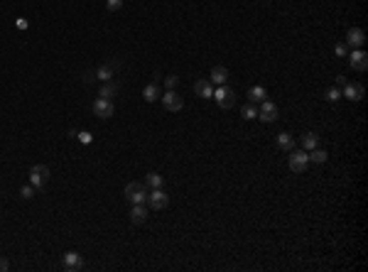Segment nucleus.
Instances as JSON below:
<instances>
[{"label":"nucleus","mask_w":368,"mask_h":272,"mask_svg":"<svg viewBox=\"0 0 368 272\" xmlns=\"http://www.w3.org/2000/svg\"><path fill=\"white\" fill-rule=\"evenodd\" d=\"M287 164H290V169H292L294 174H304L307 167H310V155H307V150H292Z\"/></svg>","instance_id":"obj_1"},{"label":"nucleus","mask_w":368,"mask_h":272,"mask_svg":"<svg viewBox=\"0 0 368 272\" xmlns=\"http://www.w3.org/2000/svg\"><path fill=\"white\" fill-rule=\"evenodd\" d=\"M211 98H216V103H219L223 110H226V108H233V106H236V93H233V89H231V86H226V84H223V86H216Z\"/></svg>","instance_id":"obj_2"},{"label":"nucleus","mask_w":368,"mask_h":272,"mask_svg":"<svg viewBox=\"0 0 368 272\" xmlns=\"http://www.w3.org/2000/svg\"><path fill=\"white\" fill-rule=\"evenodd\" d=\"M126 199H128L130 203H145L147 201L145 184H140V181H130L128 186H126Z\"/></svg>","instance_id":"obj_3"},{"label":"nucleus","mask_w":368,"mask_h":272,"mask_svg":"<svg viewBox=\"0 0 368 272\" xmlns=\"http://www.w3.org/2000/svg\"><path fill=\"white\" fill-rule=\"evenodd\" d=\"M47 181H49V167H47V164H35V167L30 169V184H32L35 189H42Z\"/></svg>","instance_id":"obj_4"},{"label":"nucleus","mask_w":368,"mask_h":272,"mask_svg":"<svg viewBox=\"0 0 368 272\" xmlns=\"http://www.w3.org/2000/svg\"><path fill=\"white\" fill-rule=\"evenodd\" d=\"M349 64L353 72H366L368 69V52H363V49H353V52H349Z\"/></svg>","instance_id":"obj_5"},{"label":"nucleus","mask_w":368,"mask_h":272,"mask_svg":"<svg viewBox=\"0 0 368 272\" xmlns=\"http://www.w3.org/2000/svg\"><path fill=\"white\" fill-rule=\"evenodd\" d=\"M62 267L67 272H79L84 267V257L76 253V250H69V253H64V257H62Z\"/></svg>","instance_id":"obj_6"},{"label":"nucleus","mask_w":368,"mask_h":272,"mask_svg":"<svg viewBox=\"0 0 368 272\" xmlns=\"http://www.w3.org/2000/svg\"><path fill=\"white\" fill-rule=\"evenodd\" d=\"M167 203H169V196H167L162 189H152V191L147 194V206H150V209H155V211H162V209H167Z\"/></svg>","instance_id":"obj_7"},{"label":"nucleus","mask_w":368,"mask_h":272,"mask_svg":"<svg viewBox=\"0 0 368 272\" xmlns=\"http://www.w3.org/2000/svg\"><path fill=\"white\" fill-rule=\"evenodd\" d=\"M258 118L263 120V123H275L277 120V106L273 103V101H263L260 103V108H258Z\"/></svg>","instance_id":"obj_8"},{"label":"nucleus","mask_w":368,"mask_h":272,"mask_svg":"<svg viewBox=\"0 0 368 272\" xmlns=\"http://www.w3.org/2000/svg\"><path fill=\"white\" fill-rule=\"evenodd\" d=\"M93 113H96L98 118L108 120L110 115L115 113V106H113V101H110V98H96V103H93Z\"/></svg>","instance_id":"obj_9"},{"label":"nucleus","mask_w":368,"mask_h":272,"mask_svg":"<svg viewBox=\"0 0 368 272\" xmlns=\"http://www.w3.org/2000/svg\"><path fill=\"white\" fill-rule=\"evenodd\" d=\"M160 98H162V106H165L169 113H177V110H182V106H184V101L179 98L177 91H167L165 96H160Z\"/></svg>","instance_id":"obj_10"},{"label":"nucleus","mask_w":368,"mask_h":272,"mask_svg":"<svg viewBox=\"0 0 368 272\" xmlns=\"http://www.w3.org/2000/svg\"><path fill=\"white\" fill-rule=\"evenodd\" d=\"M363 42H366V35H363V30H361V27H351L349 35H346V47L361 49V47H363Z\"/></svg>","instance_id":"obj_11"},{"label":"nucleus","mask_w":368,"mask_h":272,"mask_svg":"<svg viewBox=\"0 0 368 272\" xmlns=\"http://www.w3.org/2000/svg\"><path fill=\"white\" fill-rule=\"evenodd\" d=\"M363 93H366V91H363L361 84H356V81H346V86H344V93H341V96L349 98V101H361Z\"/></svg>","instance_id":"obj_12"},{"label":"nucleus","mask_w":368,"mask_h":272,"mask_svg":"<svg viewBox=\"0 0 368 272\" xmlns=\"http://www.w3.org/2000/svg\"><path fill=\"white\" fill-rule=\"evenodd\" d=\"M194 93H197L199 98H211V96H214V84H211L209 79H202V81L194 84Z\"/></svg>","instance_id":"obj_13"},{"label":"nucleus","mask_w":368,"mask_h":272,"mask_svg":"<svg viewBox=\"0 0 368 272\" xmlns=\"http://www.w3.org/2000/svg\"><path fill=\"white\" fill-rule=\"evenodd\" d=\"M228 79H231V74H228L226 66H214V69H211V79H209V81H211V84H216V86H223Z\"/></svg>","instance_id":"obj_14"},{"label":"nucleus","mask_w":368,"mask_h":272,"mask_svg":"<svg viewBox=\"0 0 368 272\" xmlns=\"http://www.w3.org/2000/svg\"><path fill=\"white\" fill-rule=\"evenodd\" d=\"M115 61H108V64H101L98 69H96V76L101 79V81H110V79H115Z\"/></svg>","instance_id":"obj_15"},{"label":"nucleus","mask_w":368,"mask_h":272,"mask_svg":"<svg viewBox=\"0 0 368 272\" xmlns=\"http://www.w3.org/2000/svg\"><path fill=\"white\" fill-rule=\"evenodd\" d=\"M145 218H147L145 203H133V209H130V221L138 226V223H145Z\"/></svg>","instance_id":"obj_16"},{"label":"nucleus","mask_w":368,"mask_h":272,"mask_svg":"<svg viewBox=\"0 0 368 272\" xmlns=\"http://www.w3.org/2000/svg\"><path fill=\"white\" fill-rule=\"evenodd\" d=\"M265 98H268V91L263 89V86H251L248 89V101L251 103H263Z\"/></svg>","instance_id":"obj_17"},{"label":"nucleus","mask_w":368,"mask_h":272,"mask_svg":"<svg viewBox=\"0 0 368 272\" xmlns=\"http://www.w3.org/2000/svg\"><path fill=\"white\" fill-rule=\"evenodd\" d=\"M277 147L285 150V152H292L294 150V138L290 135V132H280V135H277Z\"/></svg>","instance_id":"obj_18"},{"label":"nucleus","mask_w":368,"mask_h":272,"mask_svg":"<svg viewBox=\"0 0 368 272\" xmlns=\"http://www.w3.org/2000/svg\"><path fill=\"white\" fill-rule=\"evenodd\" d=\"M118 93V81H103V86H101V93H98V98H113Z\"/></svg>","instance_id":"obj_19"},{"label":"nucleus","mask_w":368,"mask_h":272,"mask_svg":"<svg viewBox=\"0 0 368 272\" xmlns=\"http://www.w3.org/2000/svg\"><path fill=\"white\" fill-rule=\"evenodd\" d=\"M307 155H310V162H314V164H324L329 160V152H327V150H319V147L310 150Z\"/></svg>","instance_id":"obj_20"},{"label":"nucleus","mask_w":368,"mask_h":272,"mask_svg":"<svg viewBox=\"0 0 368 272\" xmlns=\"http://www.w3.org/2000/svg\"><path fill=\"white\" fill-rule=\"evenodd\" d=\"M143 98H145L147 103H155L160 98V86L157 84H147L145 91H143Z\"/></svg>","instance_id":"obj_21"},{"label":"nucleus","mask_w":368,"mask_h":272,"mask_svg":"<svg viewBox=\"0 0 368 272\" xmlns=\"http://www.w3.org/2000/svg\"><path fill=\"white\" fill-rule=\"evenodd\" d=\"M302 147L310 152V150H314V147H319V135L317 132H304L302 135Z\"/></svg>","instance_id":"obj_22"},{"label":"nucleus","mask_w":368,"mask_h":272,"mask_svg":"<svg viewBox=\"0 0 368 272\" xmlns=\"http://www.w3.org/2000/svg\"><path fill=\"white\" fill-rule=\"evenodd\" d=\"M145 186H150V189H162V177L157 172H150L145 177Z\"/></svg>","instance_id":"obj_23"},{"label":"nucleus","mask_w":368,"mask_h":272,"mask_svg":"<svg viewBox=\"0 0 368 272\" xmlns=\"http://www.w3.org/2000/svg\"><path fill=\"white\" fill-rule=\"evenodd\" d=\"M240 115H243L246 120H256V118H258V108H256V103H246V106L240 108Z\"/></svg>","instance_id":"obj_24"},{"label":"nucleus","mask_w":368,"mask_h":272,"mask_svg":"<svg viewBox=\"0 0 368 272\" xmlns=\"http://www.w3.org/2000/svg\"><path fill=\"white\" fill-rule=\"evenodd\" d=\"M35 186H32V184H27V186H22V189H20V196H22V199L25 201H30V199H35Z\"/></svg>","instance_id":"obj_25"},{"label":"nucleus","mask_w":368,"mask_h":272,"mask_svg":"<svg viewBox=\"0 0 368 272\" xmlns=\"http://www.w3.org/2000/svg\"><path fill=\"white\" fill-rule=\"evenodd\" d=\"M339 98H341V91L336 89V86H331V89L327 91V101H331V103H334V101H339Z\"/></svg>","instance_id":"obj_26"},{"label":"nucleus","mask_w":368,"mask_h":272,"mask_svg":"<svg viewBox=\"0 0 368 272\" xmlns=\"http://www.w3.org/2000/svg\"><path fill=\"white\" fill-rule=\"evenodd\" d=\"M106 8H108L110 13H118L123 8V0H106Z\"/></svg>","instance_id":"obj_27"},{"label":"nucleus","mask_w":368,"mask_h":272,"mask_svg":"<svg viewBox=\"0 0 368 272\" xmlns=\"http://www.w3.org/2000/svg\"><path fill=\"white\" fill-rule=\"evenodd\" d=\"M334 52H336V56H341V59H346V56H349V47H346V44L341 42V44H336V47H334Z\"/></svg>","instance_id":"obj_28"},{"label":"nucleus","mask_w":368,"mask_h":272,"mask_svg":"<svg viewBox=\"0 0 368 272\" xmlns=\"http://www.w3.org/2000/svg\"><path fill=\"white\" fill-rule=\"evenodd\" d=\"M177 84H179V79H177V76H167V79H165L167 91H174V89H177Z\"/></svg>","instance_id":"obj_29"},{"label":"nucleus","mask_w":368,"mask_h":272,"mask_svg":"<svg viewBox=\"0 0 368 272\" xmlns=\"http://www.w3.org/2000/svg\"><path fill=\"white\" fill-rule=\"evenodd\" d=\"M79 140H81L84 145H89V143H91V132H79Z\"/></svg>","instance_id":"obj_30"},{"label":"nucleus","mask_w":368,"mask_h":272,"mask_svg":"<svg viewBox=\"0 0 368 272\" xmlns=\"http://www.w3.org/2000/svg\"><path fill=\"white\" fill-rule=\"evenodd\" d=\"M346 81H349L346 76H336V86H346Z\"/></svg>","instance_id":"obj_31"},{"label":"nucleus","mask_w":368,"mask_h":272,"mask_svg":"<svg viewBox=\"0 0 368 272\" xmlns=\"http://www.w3.org/2000/svg\"><path fill=\"white\" fill-rule=\"evenodd\" d=\"M5 270H8V260L0 255V272H5Z\"/></svg>","instance_id":"obj_32"}]
</instances>
